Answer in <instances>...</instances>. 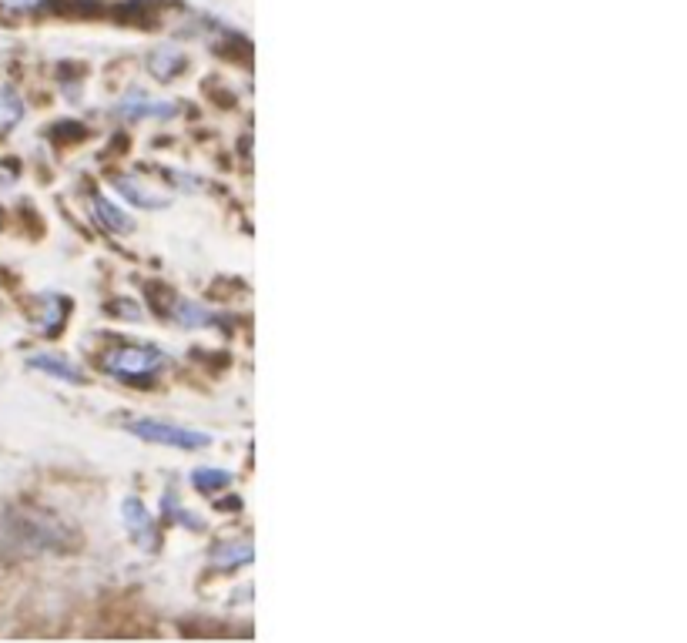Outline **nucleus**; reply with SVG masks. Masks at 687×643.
I'll list each match as a JSON object with an SVG mask.
<instances>
[{
	"mask_svg": "<svg viewBox=\"0 0 687 643\" xmlns=\"http://www.w3.org/2000/svg\"><path fill=\"white\" fill-rule=\"evenodd\" d=\"M192 479L198 489H205V493H215V489H225L232 483V476H228L225 469H195Z\"/></svg>",
	"mask_w": 687,
	"mask_h": 643,
	"instance_id": "obj_13",
	"label": "nucleus"
},
{
	"mask_svg": "<svg viewBox=\"0 0 687 643\" xmlns=\"http://www.w3.org/2000/svg\"><path fill=\"white\" fill-rule=\"evenodd\" d=\"M118 114H121V118H128V121H138V118H175L178 104L175 101H151V98H141V94H135V98L118 104Z\"/></svg>",
	"mask_w": 687,
	"mask_h": 643,
	"instance_id": "obj_5",
	"label": "nucleus"
},
{
	"mask_svg": "<svg viewBox=\"0 0 687 643\" xmlns=\"http://www.w3.org/2000/svg\"><path fill=\"white\" fill-rule=\"evenodd\" d=\"M64 319H68V302L57 299V295H44L41 312H37V319H34L37 329H41L44 335H54V332H61Z\"/></svg>",
	"mask_w": 687,
	"mask_h": 643,
	"instance_id": "obj_9",
	"label": "nucleus"
},
{
	"mask_svg": "<svg viewBox=\"0 0 687 643\" xmlns=\"http://www.w3.org/2000/svg\"><path fill=\"white\" fill-rule=\"evenodd\" d=\"M24 121V101L14 88H0V134L14 131Z\"/></svg>",
	"mask_w": 687,
	"mask_h": 643,
	"instance_id": "obj_12",
	"label": "nucleus"
},
{
	"mask_svg": "<svg viewBox=\"0 0 687 643\" xmlns=\"http://www.w3.org/2000/svg\"><path fill=\"white\" fill-rule=\"evenodd\" d=\"M121 520L131 526V530H135V536H138V543L148 546L155 543V530H151V513L145 510V506H141V499H135V496H128L121 503Z\"/></svg>",
	"mask_w": 687,
	"mask_h": 643,
	"instance_id": "obj_7",
	"label": "nucleus"
},
{
	"mask_svg": "<svg viewBox=\"0 0 687 643\" xmlns=\"http://www.w3.org/2000/svg\"><path fill=\"white\" fill-rule=\"evenodd\" d=\"M114 188H118V195L124 201H131V205H138V208H168L171 205L168 195H161V191L145 185V181L135 175H114Z\"/></svg>",
	"mask_w": 687,
	"mask_h": 643,
	"instance_id": "obj_4",
	"label": "nucleus"
},
{
	"mask_svg": "<svg viewBox=\"0 0 687 643\" xmlns=\"http://www.w3.org/2000/svg\"><path fill=\"white\" fill-rule=\"evenodd\" d=\"M181 67H185V54L171 44H161L148 54V71H151V78H158V81H171Z\"/></svg>",
	"mask_w": 687,
	"mask_h": 643,
	"instance_id": "obj_8",
	"label": "nucleus"
},
{
	"mask_svg": "<svg viewBox=\"0 0 687 643\" xmlns=\"http://www.w3.org/2000/svg\"><path fill=\"white\" fill-rule=\"evenodd\" d=\"M165 366V352L155 345H114L101 355V369L114 379H148Z\"/></svg>",
	"mask_w": 687,
	"mask_h": 643,
	"instance_id": "obj_1",
	"label": "nucleus"
},
{
	"mask_svg": "<svg viewBox=\"0 0 687 643\" xmlns=\"http://www.w3.org/2000/svg\"><path fill=\"white\" fill-rule=\"evenodd\" d=\"M47 0H0V7H7V11H37V7H44Z\"/></svg>",
	"mask_w": 687,
	"mask_h": 643,
	"instance_id": "obj_14",
	"label": "nucleus"
},
{
	"mask_svg": "<svg viewBox=\"0 0 687 643\" xmlns=\"http://www.w3.org/2000/svg\"><path fill=\"white\" fill-rule=\"evenodd\" d=\"M212 563L222 566V570H228V566L252 563V543H248V540H228V543H222V546H215Z\"/></svg>",
	"mask_w": 687,
	"mask_h": 643,
	"instance_id": "obj_11",
	"label": "nucleus"
},
{
	"mask_svg": "<svg viewBox=\"0 0 687 643\" xmlns=\"http://www.w3.org/2000/svg\"><path fill=\"white\" fill-rule=\"evenodd\" d=\"M14 540L31 550H64L71 546V530L54 516L44 513H17L14 516Z\"/></svg>",
	"mask_w": 687,
	"mask_h": 643,
	"instance_id": "obj_2",
	"label": "nucleus"
},
{
	"mask_svg": "<svg viewBox=\"0 0 687 643\" xmlns=\"http://www.w3.org/2000/svg\"><path fill=\"white\" fill-rule=\"evenodd\" d=\"M91 211H94V218H98V222L114 235H128L131 228H135V222H131L128 215H121V208H114L111 201H104V198H91Z\"/></svg>",
	"mask_w": 687,
	"mask_h": 643,
	"instance_id": "obj_10",
	"label": "nucleus"
},
{
	"mask_svg": "<svg viewBox=\"0 0 687 643\" xmlns=\"http://www.w3.org/2000/svg\"><path fill=\"white\" fill-rule=\"evenodd\" d=\"M128 433L145 439V443H158V446H171V449H202L212 439L198 429H185L175 426V422H161V419H131Z\"/></svg>",
	"mask_w": 687,
	"mask_h": 643,
	"instance_id": "obj_3",
	"label": "nucleus"
},
{
	"mask_svg": "<svg viewBox=\"0 0 687 643\" xmlns=\"http://www.w3.org/2000/svg\"><path fill=\"white\" fill-rule=\"evenodd\" d=\"M31 369L44 372V376L61 379V382H74V386H81V382H84V372L74 366L71 359H61V355H54V352L31 355Z\"/></svg>",
	"mask_w": 687,
	"mask_h": 643,
	"instance_id": "obj_6",
	"label": "nucleus"
}]
</instances>
